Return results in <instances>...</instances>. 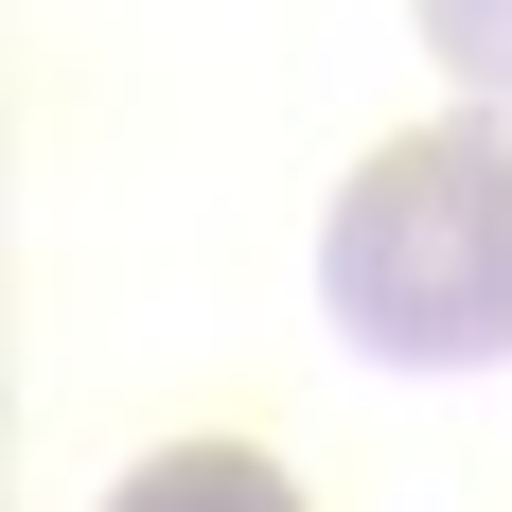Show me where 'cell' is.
<instances>
[{
  "label": "cell",
  "mask_w": 512,
  "mask_h": 512,
  "mask_svg": "<svg viewBox=\"0 0 512 512\" xmlns=\"http://www.w3.org/2000/svg\"><path fill=\"white\" fill-rule=\"evenodd\" d=\"M106 512H301V477L248 460V442H159V460H124Z\"/></svg>",
  "instance_id": "2"
},
{
  "label": "cell",
  "mask_w": 512,
  "mask_h": 512,
  "mask_svg": "<svg viewBox=\"0 0 512 512\" xmlns=\"http://www.w3.org/2000/svg\"><path fill=\"white\" fill-rule=\"evenodd\" d=\"M424 53L460 71V106H512V0H407Z\"/></svg>",
  "instance_id": "3"
},
{
  "label": "cell",
  "mask_w": 512,
  "mask_h": 512,
  "mask_svg": "<svg viewBox=\"0 0 512 512\" xmlns=\"http://www.w3.org/2000/svg\"><path fill=\"white\" fill-rule=\"evenodd\" d=\"M318 318L371 371H495L512 354V124L495 106H442V124H407L336 177Z\"/></svg>",
  "instance_id": "1"
}]
</instances>
